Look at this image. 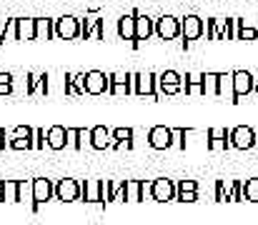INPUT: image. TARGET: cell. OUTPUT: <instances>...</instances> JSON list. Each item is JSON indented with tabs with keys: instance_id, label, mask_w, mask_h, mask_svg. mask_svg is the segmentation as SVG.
Listing matches in <instances>:
<instances>
[{
	"instance_id": "34",
	"label": "cell",
	"mask_w": 258,
	"mask_h": 225,
	"mask_svg": "<svg viewBox=\"0 0 258 225\" xmlns=\"http://www.w3.org/2000/svg\"><path fill=\"white\" fill-rule=\"evenodd\" d=\"M71 78V83L76 85V90L81 93V95H86V73H68Z\"/></svg>"
},
{
	"instance_id": "4",
	"label": "cell",
	"mask_w": 258,
	"mask_h": 225,
	"mask_svg": "<svg viewBox=\"0 0 258 225\" xmlns=\"http://www.w3.org/2000/svg\"><path fill=\"white\" fill-rule=\"evenodd\" d=\"M81 193H83V188H81V183L76 178L55 180V200H60V203H76V200H81Z\"/></svg>"
},
{
	"instance_id": "13",
	"label": "cell",
	"mask_w": 258,
	"mask_h": 225,
	"mask_svg": "<svg viewBox=\"0 0 258 225\" xmlns=\"http://www.w3.org/2000/svg\"><path fill=\"white\" fill-rule=\"evenodd\" d=\"M115 143L113 130H108L105 125H95L90 128V148L93 150H110Z\"/></svg>"
},
{
	"instance_id": "29",
	"label": "cell",
	"mask_w": 258,
	"mask_h": 225,
	"mask_svg": "<svg viewBox=\"0 0 258 225\" xmlns=\"http://www.w3.org/2000/svg\"><path fill=\"white\" fill-rule=\"evenodd\" d=\"M206 38L208 40H221V23L216 18H208L206 20Z\"/></svg>"
},
{
	"instance_id": "15",
	"label": "cell",
	"mask_w": 258,
	"mask_h": 225,
	"mask_svg": "<svg viewBox=\"0 0 258 225\" xmlns=\"http://www.w3.org/2000/svg\"><path fill=\"white\" fill-rule=\"evenodd\" d=\"M48 148L50 150H66L68 148V130L63 125L48 128Z\"/></svg>"
},
{
	"instance_id": "28",
	"label": "cell",
	"mask_w": 258,
	"mask_h": 225,
	"mask_svg": "<svg viewBox=\"0 0 258 225\" xmlns=\"http://www.w3.org/2000/svg\"><path fill=\"white\" fill-rule=\"evenodd\" d=\"M10 150H35V140L33 138H10L8 140Z\"/></svg>"
},
{
	"instance_id": "46",
	"label": "cell",
	"mask_w": 258,
	"mask_h": 225,
	"mask_svg": "<svg viewBox=\"0 0 258 225\" xmlns=\"http://www.w3.org/2000/svg\"><path fill=\"white\" fill-rule=\"evenodd\" d=\"M175 200H180V203H196L198 200V193H178Z\"/></svg>"
},
{
	"instance_id": "10",
	"label": "cell",
	"mask_w": 258,
	"mask_h": 225,
	"mask_svg": "<svg viewBox=\"0 0 258 225\" xmlns=\"http://www.w3.org/2000/svg\"><path fill=\"white\" fill-rule=\"evenodd\" d=\"M148 145L153 150H168L173 148V128L166 125H156L148 130Z\"/></svg>"
},
{
	"instance_id": "36",
	"label": "cell",
	"mask_w": 258,
	"mask_h": 225,
	"mask_svg": "<svg viewBox=\"0 0 258 225\" xmlns=\"http://www.w3.org/2000/svg\"><path fill=\"white\" fill-rule=\"evenodd\" d=\"M33 133H35V128H30V125H18V128H13V133H10L8 138H33Z\"/></svg>"
},
{
	"instance_id": "41",
	"label": "cell",
	"mask_w": 258,
	"mask_h": 225,
	"mask_svg": "<svg viewBox=\"0 0 258 225\" xmlns=\"http://www.w3.org/2000/svg\"><path fill=\"white\" fill-rule=\"evenodd\" d=\"M68 130V148L81 150V143H78V128H66Z\"/></svg>"
},
{
	"instance_id": "21",
	"label": "cell",
	"mask_w": 258,
	"mask_h": 225,
	"mask_svg": "<svg viewBox=\"0 0 258 225\" xmlns=\"http://www.w3.org/2000/svg\"><path fill=\"white\" fill-rule=\"evenodd\" d=\"M0 203H18V180H3Z\"/></svg>"
},
{
	"instance_id": "32",
	"label": "cell",
	"mask_w": 258,
	"mask_h": 225,
	"mask_svg": "<svg viewBox=\"0 0 258 225\" xmlns=\"http://www.w3.org/2000/svg\"><path fill=\"white\" fill-rule=\"evenodd\" d=\"M178 193H198V183L196 180H178L175 183V195Z\"/></svg>"
},
{
	"instance_id": "9",
	"label": "cell",
	"mask_w": 258,
	"mask_h": 225,
	"mask_svg": "<svg viewBox=\"0 0 258 225\" xmlns=\"http://www.w3.org/2000/svg\"><path fill=\"white\" fill-rule=\"evenodd\" d=\"M156 35L158 40H175L180 38V18L173 15H163L156 20Z\"/></svg>"
},
{
	"instance_id": "20",
	"label": "cell",
	"mask_w": 258,
	"mask_h": 225,
	"mask_svg": "<svg viewBox=\"0 0 258 225\" xmlns=\"http://www.w3.org/2000/svg\"><path fill=\"white\" fill-rule=\"evenodd\" d=\"M35 30H38V40H53L55 38V20L50 18H35Z\"/></svg>"
},
{
	"instance_id": "47",
	"label": "cell",
	"mask_w": 258,
	"mask_h": 225,
	"mask_svg": "<svg viewBox=\"0 0 258 225\" xmlns=\"http://www.w3.org/2000/svg\"><path fill=\"white\" fill-rule=\"evenodd\" d=\"M48 90H50V75L40 73V93H43V95H48Z\"/></svg>"
},
{
	"instance_id": "27",
	"label": "cell",
	"mask_w": 258,
	"mask_h": 225,
	"mask_svg": "<svg viewBox=\"0 0 258 225\" xmlns=\"http://www.w3.org/2000/svg\"><path fill=\"white\" fill-rule=\"evenodd\" d=\"M243 200L258 203V178H251V180L243 183Z\"/></svg>"
},
{
	"instance_id": "48",
	"label": "cell",
	"mask_w": 258,
	"mask_h": 225,
	"mask_svg": "<svg viewBox=\"0 0 258 225\" xmlns=\"http://www.w3.org/2000/svg\"><path fill=\"white\" fill-rule=\"evenodd\" d=\"M110 150H133V140H115Z\"/></svg>"
},
{
	"instance_id": "39",
	"label": "cell",
	"mask_w": 258,
	"mask_h": 225,
	"mask_svg": "<svg viewBox=\"0 0 258 225\" xmlns=\"http://www.w3.org/2000/svg\"><path fill=\"white\" fill-rule=\"evenodd\" d=\"M158 83H183V75L175 73V70H166V73L158 75Z\"/></svg>"
},
{
	"instance_id": "54",
	"label": "cell",
	"mask_w": 258,
	"mask_h": 225,
	"mask_svg": "<svg viewBox=\"0 0 258 225\" xmlns=\"http://www.w3.org/2000/svg\"><path fill=\"white\" fill-rule=\"evenodd\" d=\"M256 80H258V78H256Z\"/></svg>"
},
{
	"instance_id": "40",
	"label": "cell",
	"mask_w": 258,
	"mask_h": 225,
	"mask_svg": "<svg viewBox=\"0 0 258 225\" xmlns=\"http://www.w3.org/2000/svg\"><path fill=\"white\" fill-rule=\"evenodd\" d=\"M113 138L115 140H133V128H115Z\"/></svg>"
},
{
	"instance_id": "6",
	"label": "cell",
	"mask_w": 258,
	"mask_h": 225,
	"mask_svg": "<svg viewBox=\"0 0 258 225\" xmlns=\"http://www.w3.org/2000/svg\"><path fill=\"white\" fill-rule=\"evenodd\" d=\"M55 38L60 40H78L81 38V18L63 15L55 20Z\"/></svg>"
},
{
	"instance_id": "53",
	"label": "cell",
	"mask_w": 258,
	"mask_h": 225,
	"mask_svg": "<svg viewBox=\"0 0 258 225\" xmlns=\"http://www.w3.org/2000/svg\"><path fill=\"white\" fill-rule=\"evenodd\" d=\"M256 140H258V128H256ZM256 148H258V145H256Z\"/></svg>"
},
{
	"instance_id": "50",
	"label": "cell",
	"mask_w": 258,
	"mask_h": 225,
	"mask_svg": "<svg viewBox=\"0 0 258 225\" xmlns=\"http://www.w3.org/2000/svg\"><path fill=\"white\" fill-rule=\"evenodd\" d=\"M8 148V140H5V130L0 128V150H5Z\"/></svg>"
},
{
	"instance_id": "7",
	"label": "cell",
	"mask_w": 258,
	"mask_h": 225,
	"mask_svg": "<svg viewBox=\"0 0 258 225\" xmlns=\"http://www.w3.org/2000/svg\"><path fill=\"white\" fill-rule=\"evenodd\" d=\"M131 15L136 18V43H131V45L138 48L143 40H148L151 35H156V20L151 15H143L141 10H133Z\"/></svg>"
},
{
	"instance_id": "18",
	"label": "cell",
	"mask_w": 258,
	"mask_h": 225,
	"mask_svg": "<svg viewBox=\"0 0 258 225\" xmlns=\"http://www.w3.org/2000/svg\"><path fill=\"white\" fill-rule=\"evenodd\" d=\"M81 188H83L81 200H86V203H100V180H83Z\"/></svg>"
},
{
	"instance_id": "51",
	"label": "cell",
	"mask_w": 258,
	"mask_h": 225,
	"mask_svg": "<svg viewBox=\"0 0 258 225\" xmlns=\"http://www.w3.org/2000/svg\"><path fill=\"white\" fill-rule=\"evenodd\" d=\"M0 83H13V75L10 73H0Z\"/></svg>"
},
{
	"instance_id": "23",
	"label": "cell",
	"mask_w": 258,
	"mask_h": 225,
	"mask_svg": "<svg viewBox=\"0 0 258 225\" xmlns=\"http://www.w3.org/2000/svg\"><path fill=\"white\" fill-rule=\"evenodd\" d=\"M218 23H221V40H236V18H226Z\"/></svg>"
},
{
	"instance_id": "19",
	"label": "cell",
	"mask_w": 258,
	"mask_h": 225,
	"mask_svg": "<svg viewBox=\"0 0 258 225\" xmlns=\"http://www.w3.org/2000/svg\"><path fill=\"white\" fill-rule=\"evenodd\" d=\"M183 90L188 95H203V73H188L183 78Z\"/></svg>"
},
{
	"instance_id": "33",
	"label": "cell",
	"mask_w": 258,
	"mask_h": 225,
	"mask_svg": "<svg viewBox=\"0 0 258 225\" xmlns=\"http://www.w3.org/2000/svg\"><path fill=\"white\" fill-rule=\"evenodd\" d=\"M183 90V83H158V93L161 95H175Z\"/></svg>"
},
{
	"instance_id": "25",
	"label": "cell",
	"mask_w": 258,
	"mask_h": 225,
	"mask_svg": "<svg viewBox=\"0 0 258 225\" xmlns=\"http://www.w3.org/2000/svg\"><path fill=\"white\" fill-rule=\"evenodd\" d=\"M33 203V180H18V203Z\"/></svg>"
},
{
	"instance_id": "35",
	"label": "cell",
	"mask_w": 258,
	"mask_h": 225,
	"mask_svg": "<svg viewBox=\"0 0 258 225\" xmlns=\"http://www.w3.org/2000/svg\"><path fill=\"white\" fill-rule=\"evenodd\" d=\"M33 140H35V150H45V145H48V133L43 128H35Z\"/></svg>"
},
{
	"instance_id": "52",
	"label": "cell",
	"mask_w": 258,
	"mask_h": 225,
	"mask_svg": "<svg viewBox=\"0 0 258 225\" xmlns=\"http://www.w3.org/2000/svg\"><path fill=\"white\" fill-rule=\"evenodd\" d=\"M253 93H256V95H258V80H256V88H253Z\"/></svg>"
},
{
	"instance_id": "1",
	"label": "cell",
	"mask_w": 258,
	"mask_h": 225,
	"mask_svg": "<svg viewBox=\"0 0 258 225\" xmlns=\"http://www.w3.org/2000/svg\"><path fill=\"white\" fill-rule=\"evenodd\" d=\"M206 35V23L198 15H185L180 18V38H183V48H188L190 43L201 40Z\"/></svg>"
},
{
	"instance_id": "49",
	"label": "cell",
	"mask_w": 258,
	"mask_h": 225,
	"mask_svg": "<svg viewBox=\"0 0 258 225\" xmlns=\"http://www.w3.org/2000/svg\"><path fill=\"white\" fill-rule=\"evenodd\" d=\"M13 93V83H0V95H10Z\"/></svg>"
},
{
	"instance_id": "37",
	"label": "cell",
	"mask_w": 258,
	"mask_h": 225,
	"mask_svg": "<svg viewBox=\"0 0 258 225\" xmlns=\"http://www.w3.org/2000/svg\"><path fill=\"white\" fill-rule=\"evenodd\" d=\"M25 78H28V88H25L28 95H35L38 88H40V73H28Z\"/></svg>"
},
{
	"instance_id": "17",
	"label": "cell",
	"mask_w": 258,
	"mask_h": 225,
	"mask_svg": "<svg viewBox=\"0 0 258 225\" xmlns=\"http://www.w3.org/2000/svg\"><path fill=\"white\" fill-rule=\"evenodd\" d=\"M118 35H120V40L136 43V18H133V15L118 18Z\"/></svg>"
},
{
	"instance_id": "22",
	"label": "cell",
	"mask_w": 258,
	"mask_h": 225,
	"mask_svg": "<svg viewBox=\"0 0 258 225\" xmlns=\"http://www.w3.org/2000/svg\"><path fill=\"white\" fill-rule=\"evenodd\" d=\"M228 100L233 98V73H218V95H226Z\"/></svg>"
},
{
	"instance_id": "26",
	"label": "cell",
	"mask_w": 258,
	"mask_h": 225,
	"mask_svg": "<svg viewBox=\"0 0 258 225\" xmlns=\"http://www.w3.org/2000/svg\"><path fill=\"white\" fill-rule=\"evenodd\" d=\"M125 183H128V180H110V185H113V203H125V200H128Z\"/></svg>"
},
{
	"instance_id": "30",
	"label": "cell",
	"mask_w": 258,
	"mask_h": 225,
	"mask_svg": "<svg viewBox=\"0 0 258 225\" xmlns=\"http://www.w3.org/2000/svg\"><path fill=\"white\" fill-rule=\"evenodd\" d=\"M125 190H128V203H141V180H128Z\"/></svg>"
},
{
	"instance_id": "3",
	"label": "cell",
	"mask_w": 258,
	"mask_h": 225,
	"mask_svg": "<svg viewBox=\"0 0 258 225\" xmlns=\"http://www.w3.org/2000/svg\"><path fill=\"white\" fill-rule=\"evenodd\" d=\"M133 93L136 95H148L153 100L161 98L158 93V75L156 73H133Z\"/></svg>"
},
{
	"instance_id": "43",
	"label": "cell",
	"mask_w": 258,
	"mask_h": 225,
	"mask_svg": "<svg viewBox=\"0 0 258 225\" xmlns=\"http://www.w3.org/2000/svg\"><path fill=\"white\" fill-rule=\"evenodd\" d=\"M93 23H95V20H93V18H88V15H86V18H81V38H83V40H88Z\"/></svg>"
},
{
	"instance_id": "38",
	"label": "cell",
	"mask_w": 258,
	"mask_h": 225,
	"mask_svg": "<svg viewBox=\"0 0 258 225\" xmlns=\"http://www.w3.org/2000/svg\"><path fill=\"white\" fill-rule=\"evenodd\" d=\"M206 138H216V140H231V130H226V128H211V130L206 133Z\"/></svg>"
},
{
	"instance_id": "42",
	"label": "cell",
	"mask_w": 258,
	"mask_h": 225,
	"mask_svg": "<svg viewBox=\"0 0 258 225\" xmlns=\"http://www.w3.org/2000/svg\"><path fill=\"white\" fill-rule=\"evenodd\" d=\"M208 148L211 150H231V140H216V138H208Z\"/></svg>"
},
{
	"instance_id": "44",
	"label": "cell",
	"mask_w": 258,
	"mask_h": 225,
	"mask_svg": "<svg viewBox=\"0 0 258 225\" xmlns=\"http://www.w3.org/2000/svg\"><path fill=\"white\" fill-rule=\"evenodd\" d=\"M153 193V180H141V200H148Z\"/></svg>"
},
{
	"instance_id": "11",
	"label": "cell",
	"mask_w": 258,
	"mask_h": 225,
	"mask_svg": "<svg viewBox=\"0 0 258 225\" xmlns=\"http://www.w3.org/2000/svg\"><path fill=\"white\" fill-rule=\"evenodd\" d=\"M108 90H110V75L100 73V70L86 73V95H103Z\"/></svg>"
},
{
	"instance_id": "45",
	"label": "cell",
	"mask_w": 258,
	"mask_h": 225,
	"mask_svg": "<svg viewBox=\"0 0 258 225\" xmlns=\"http://www.w3.org/2000/svg\"><path fill=\"white\" fill-rule=\"evenodd\" d=\"M78 143H81V150L90 145V130H83V128H78Z\"/></svg>"
},
{
	"instance_id": "14",
	"label": "cell",
	"mask_w": 258,
	"mask_h": 225,
	"mask_svg": "<svg viewBox=\"0 0 258 225\" xmlns=\"http://www.w3.org/2000/svg\"><path fill=\"white\" fill-rule=\"evenodd\" d=\"M110 95H131L133 93V73H110Z\"/></svg>"
},
{
	"instance_id": "16",
	"label": "cell",
	"mask_w": 258,
	"mask_h": 225,
	"mask_svg": "<svg viewBox=\"0 0 258 225\" xmlns=\"http://www.w3.org/2000/svg\"><path fill=\"white\" fill-rule=\"evenodd\" d=\"M18 40H23V43H28V40H38L35 18H18Z\"/></svg>"
},
{
	"instance_id": "24",
	"label": "cell",
	"mask_w": 258,
	"mask_h": 225,
	"mask_svg": "<svg viewBox=\"0 0 258 225\" xmlns=\"http://www.w3.org/2000/svg\"><path fill=\"white\" fill-rule=\"evenodd\" d=\"M203 95H218V73H203Z\"/></svg>"
},
{
	"instance_id": "5",
	"label": "cell",
	"mask_w": 258,
	"mask_h": 225,
	"mask_svg": "<svg viewBox=\"0 0 258 225\" xmlns=\"http://www.w3.org/2000/svg\"><path fill=\"white\" fill-rule=\"evenodd\" d=\"M256 88V78L248 70H233V98L231 103H241V98L251 95Z\"/></svg>"
},
{
	"instance_id": "8",
	"label": "cell",
	"mask_w": 258,
	"mask_h": 225,
	"mask_svg": "<svg viewBox=\"0 0 258 225\" xmlns=\"http://www.w3.org/2000/svg\"><path fill=\"white\" fill-rule=\"evenodd\" d=\"M231 145L236 150H253L258 145L256 140V128H248V125H238L231 130Z\"/></svg>"
},
{
	"instance_id": "2",
	"label": "cell",
	"mask_w": 258,
	"mask_h": 225,
	"mask_svg": "<svg viewBox=\"0 0 258 225\" xmlns=\"http://www.w3.org/2000/svg\"><path fill=\"white\" fill-rule=\"evenodd\" d=\"M55 198V183L48 180V178H33V203H30V210L38 213V208L48 200Z\"/></svg>"
},
{
	"instance_id": "31",
	"label": "cell",
	"mask_w": 258,
	"mask_h": 225,
	"mask_svg": "<svg viewBox=\"0 0 258 225\" xmlns=\"http://www.w3.org/2000/svg\"><path fill=\"white\" fill-rule=\"evenodd\" d=\"M108 203H113V185L110 180H100V205L105 208Z\"/></svg>"
},
{
	"instance_id": "12",
	"label": "cell",
	"mask_w": 258,
	"mask_h": 225,
	"mask_svg": "<svg viewBox=\"0 0 258 225\" xmlns=\"http://www.w3.org/2000/svg\"><path fill=\"white\" fill-rule=\"evenodd\" d=\"M151 200H156V203H171V200H175V183L171 178H156L153 180Z\"/></svg>"
}]
</instances>
